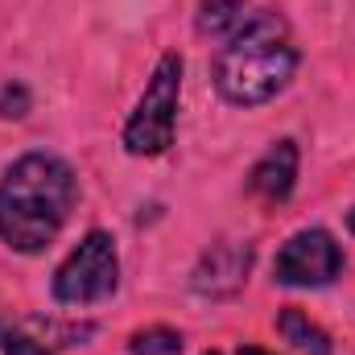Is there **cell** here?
<instances>
[{"instance_id":"obj_1","label":"cell","mask_w":355,"mask_h":355,"mask_svg":"<svg viewBox=\"0 0 355 355\" xmlns=\"http://www.w3.org/2000/svg\"><path fill=\"white\" fill-rule=\"evenodd\" d=\"M75 202L79 178L58 153H21L0 178V244L21 257L46 252L67 227Z\"/></svg>"},{"instance_id":"obj_2","label":"cell","mask_w":355,"mask_h":355,"mask_svg":"<svg viewBox=\"0 0 355 355\" xmlns=\"http://www.w3.org/2000/svg\"><path fill=\"white\" fill-rule=\"evenodd\" d=\"M302 50L277 12L244 17L219 46L211 62V83L232 107H261L293 83Z\"/></svg>"},{"instance_id":"obj_3","label":"cell","mask_w":355,"mask_h":355,"mask_svg":"<svg viewBox=\"0 0 355 355\" xmlns=\"http://www.w3.org/2000/svg\"><path fill=\"white\" fill-rule=\"evenodd\" d=\"M182 54H162L149 83L141 91L137 107L128 112L124 128H120V145L128 157H162L170 153L178 132V107H182Z\"/></svg>"},{"instance_id":"obj_4","label":"cell","mask_w":355,"mask_h":355,"mask_svg":"<svg viewBox=\"0 0 355 355\" xmlns=\"http://www.w3.org/2000/svg\"><path fill=\"white\" fill-rule=\"evenodd\" d=\"M120 285V252L112 232L91 227L87 236L71 248V257L54 268L50 293L58 306H95L103 297H112Z\"/></svg>"},{"instance_id":"obj_5","label":"cell","mask_w":355,"mask_h":355,"mask_svg":"<svg viewBox=\"0 0 355 355\" xmlns=\"http://www.w3.org/2000/svg\"><path fill=\"white\" fill-rule=\"evenodd\" d=\"M339 272H343V248L327 227L293 232L272 257V281L285 289H322Z\"/></svg>"},{"instance_id":"obj_6","label":"cell","mask_w":355,"mask_h":355,"mask_svg":"<svg viewBox=\"0 0 355 355\" xmlns=\"http://www.w3.org/2000/svg\"><path fill=\"white\" fill-rule=\"evenodd\" d=\"M95 322L54 318V314H0V355H62L83 347Z\"/></svg>"},{"instance_id":"obj_7","label":"cell","mask_w":355,"mask_h":355,"mask_svg":"<svg viewBox=\"0 0 355 355\" xmlns=\"http://www.w3.org/2000/svg\"><path fill=\"white\" fill-rule=\"evenodd\" d=\"M252 261H257V248L248 240H219L202 252V261L190 272V289L198 297H236L252 272Z\"/></svg>"},{"instance_id":"obj_8","label":"cell","mask_w":355,"mask_h":355,"mask_svg":"<svg viewBox=\"0 0 355 355\" xmlns=\"http://www.w3.org/2000/svg\"><path fill=\"white\" fill-rule=\"evenodd\" d=\"M297 162H302V153H297V141L293 137H281V141H272L265 153L257 157V166L248 170V194L252 198H261L268 207H281V202H289V194H293V186H297Z\"/></svg>"},{"instance_id":"obj_9","label":"cell","mask_w":355,"mask_h":355,"mask_svg":"<svg viewBox=\"0 0 355 355\" xmlns=\"http://www.w3.org/2000/svg\"><path fill=\"white\" fill-rule=\"evenodd\" d=\"M277 335L293 347V352L302 355H331V335L310 318V314H302V310H293V306H285L281 314H277Z\"/></svg>"},{"instance_id":"obj_10","label":"cell","mask_w":355,"mask_h":355,"mask_svg":"<svg viewBox=\"0 0 355 355\" xmlns=\"http://www.w3.org/2000/svg\"><path fill=\"white\" fill-rule=\"evenodd\" d=\"M244 4L248 0H198V33L202 37H227L240 21H244Z\"/></svg>"},{"instance_id":"obj_11","label":"cell","mask_w":355,"mask_h":355,"mask_svg":"<svg viewBox=\"0 0 355 355\" xmlns=\"http://www.w3.org/2000/svg\"><path fill=\"white\" fill-rule=\"evenodd\" d=\"M186 339L174 327H145L128 335V355H182Z\"/></svg>"},{"instance_id":"obj_12","label":"cell","mask_w":355,"mask_h":355,"mask_svg":"<svg viewBox=\"0 0 355 355\" xmlns=\"http://www.w3.org/2000/svg\"><path fill=\"white\" fill-rule=\"evenodd\" d=\"M29 112V91H25V83H4L0 87V120H21Z\"/></svg>"},{"instance_id":"obj_13","label":"cell","mask_w":355,"mask_h":355,"mask_svg":"<svg viewBox=\"0 0 355 355\" xmlns=\"http://www.w3.org/2000/svg\"><path fill=\"white\" fill-rule=\"evenodd\" d=\"M236 355H272V352H265V347H240Z\"/></svg>"},{"instance_id":"obj_14","label":"cell","mask_w":355,"mask_h":355,"mask_svg":"<svg viewBox=\"0 0 355 355\" xmlns=\"http://www.w3.org/2000/svg\"><path fill=\"white\" fill-rule=\"evenodd\" d=\"M347 232H352V236H355V207H352V211H347Z\"/></svg>"},{"instance_id":"obj_15","label":"cell","mask_w":355,"mask_h":355,"mask_svg":"<svg viewBox=\"0 0 355 355\" xmlns=\"http://www.w3.org/2000/svg\"><path fill=\"white\" fill-rule=\"evenodd\" d=\"M207 355H219V352H207Z\"/></svg>"}]
</instances>
